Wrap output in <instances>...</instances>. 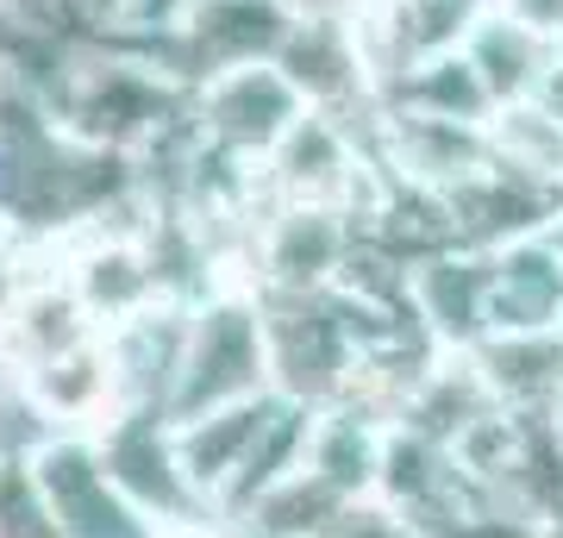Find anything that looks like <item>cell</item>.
<instances>
[{
    "label": "cell",
    "mask_w": 563,
    "mask_h": 538,
    "mask_svg": "<svg viewBox=\"0 0 563 538\" xmlns=\"http://www.w3.org/2000/svg\"><path fill=\"white\" fill-rule=\"evenodd\" d=\"M463 57L476 63V76L488 81L495 107H514V100H532L539 76L558 57V44L544 32H532L526 20H514L501 0H488L476 13V25H470V39H463Z\"/></svg>",
    "instance_id": "obj_7"
},
{
    "label": "cell",
    "mask_w": 563,
    "mask_h": 538,
    "mask_svg": "<svg viewBox=\"0 0 563 538\" xmlns=\"http://www.w3.org/2000/svg\"><path fill=\"white\" fill-rule=\"evenodd\" d=\"M313 107L288 81L282 63H244V69H225V76L195 88V125H201V139L239 163H269V151Z\"/></svg>",
    "instance_id": "obj_3"
},
{
    "label": "cell",
    "mask_w": 563,
    "mask_h": 538,
    "mask_svg": "<svg viewBox=\"0 0 563 538\" xmlns=\"http://www.w3.org/2000/svg\"><path fill=\"white\" fill-rule=\"evenodd\" d=\"M25 470L38 482L51 519H57V538H169V526L157 514H144L139 501L120 488L95 432L44 439L25 458Z\"/></svg>",
    "instance_id": "obj_2"
},
{
    "label": "cell",
    "mask_w": 563,
    "mask_h": 538,
    "mask_svg": "<svg viewBox=\"0 0 563 538\" xmlns=\"http://www.w3.org/2000/svg\"><path fill=\"white\" fill-rule=\"evenodd\" d=\"M483 7H488V0H483Z\"/></svg>",
    "instance_id": "obj_13"
},
{
    "label": "cell",
    "mask_w": 563,
    "mask_h": 538,
    "mask_svg": "<svg viewBox=\"0 0 563 538\" xmlns=\"http://www.w3.org/2000/svg\"><path fill=\"white\" fill-rule=\"evenodd\" d=\"M407 300L420 314L426 339L439 351H476L495 332L488 307H495V251L476 244H451L439 257L407 270Z\"/></svg>",
    "instance_id": "obj_4"
},
{
    "label": "cell",
    "mask_w": 563,
    "mask_h": 538,
    "mask_svg": "<svg viewBox=\"0 0 563 538\" xmlns=\"http://www.w3.org/2000/svg\"><path fill=\"white\" fill-rule=\"evenodd\" d=\"M539 538H563V507L551 519H539Z\"/></svg>",
    "instance_id": "obj_12"
},
{
    "label": "cell",
    "mask_w": 563,
    "mask_h": 538,
    "mask_svg": "<svg viewBox=\"0 0 563 538\" xmlns=\"http://www.w3.org/2000/svg\"><path fill=\"white\" fill-rule=\"evenodd\" d=\"M282 395L269 388V395L257 400H232V407H220V414H201V419H169L176 426V458H181V476H188V488L207 501V514L220 519V501L232 495V482H239V470L251 463V451H257L263 426L276 419Z\"/></svg>",
    "instance_id": "obj_5"
},
{
    "label": "cell",
    "mask_w": 563,
    "mask_h": 538,
    "mask_svg": "<svg viewBox=\"0 0 563 538\" xmlns=\"http://www.w3.org/2000/svg\"><path fill=\"white\" fill-rule=\"evenodd\" d=\"M301 20H363V13H376L388 0H288Z\"/></svg>",
    "instance_id": "obj_11"
},
{
    "label": "cell",
    "mask_w": 563,
    "mask_h": 538,
    "mask_svg": "<svg viewBox=\"0 0 563 538\" xmlns=\"http://www.w3.org/2000/svg\"><path fill=\"white\" fill-rule=\"evenodd\" d=\"M514 20H526L532 32H544V39L558 44V32H563V0H501Z\"/></svg>",
    "instance_id": "obj_10"
},
{
    "label": "cell",
    "mask_w": 563,
    "mask_h": 538,
    "mask_svg": "<svg viewBox=\"0 0 563 538\" xmlns=\"http://www.w3.org/2000/svg\"><path fill=\"white\" fill-rule=\"evenodd\" d=\"M495 332H563V226L495 251Z\"/></svg>",
    "instance_id": "obj_6"
},
{
    "label": "cell",
    "mask_w": 563,
    "mask_h": 538,
    "mask_svg": "<svg viewBox=\"0 0 563 538\" xmlns=\"http://www.w3.org/2000/svg\"><path fill=\"white\" fill-rule=\"evenodd\" d=\"M320 538H432V532H426V526L407 514V507H395V501L357 495V501H344L339 514L325 519Z\"/></svg>",
    "instance_id": "obj_9"
},
{
    "label": "cell",
    "mask_w": 563,
    "mask_h": 538,
    "mask_svg": "<svg viewBox=\"0 0 563 538\" xmlns=\"http://www.w3.org/2000/svg\"><path fill=\"white\" fill-rule=\"evenodd\" d=\"M383 107H407V113H432V120H457V125H488L501 113L495 95H488V81L476 76V63L463 57V51L407 69L383 95Z\"/></svg>",
    "instance_id": "obj_8"
},
{
    "label": "cell",
    "mask_w": 563,
    "mask_h": 538,
    "mask_svg": "<svg viewBox=\"0 0 563 538\" xmlns=\"http://www.w3.org/2000/svg\"><path fill=\"white\" fill-rule=\"evenodd\" d=\"M276 388L269 370V326H263V295L257 288H220L207 295L188 319V351L181 376L169 395V419H201L220 414L232 400H257Z\"/></svg>",
    "instance_id": "obj_1"
}]
</instances>
